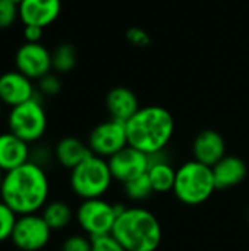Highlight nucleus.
<instances>
[{
    "mask_svg": "<svg viewBox=\"0 0 249 251\" xmlns=\"http://www.w3.org/2000/svg\"><path fill=\"white\" fill-rule=\"evenodd\" d=\"M50 181L45 169L29 160L3 176L0 200L18 216L38 213L48 203Z\"/></svg>",
    "mask_w": 249,
    "mask_h": 251,
    "instance_id": "f257e3e1",
    "label": "nucleus"
},
{
    "mask_svg": "<svg viewBox=\"0 0 249 251\" xmlns=\"http://www.w3.org/2000/svg\"><path fill=\"white\" fill-rule=\"evenodd\" d=\"M125 125L129 146L145 154L166 150L175 134L173 115L156 104L141 107Z\"/></svg>",
    "mask_w": 249,
    "mask_h": 251,
    "instance_id": "f03ea898",
    "label": "nucleus"
},
{
    "mask_svg": "<svg viewBox=\"0 0 249 251\" xmlns=\"http://www.w3.org/2000/svg\"><path fill=\"white\" fill-rule=\"evenodd\" d=\"M112 235L126 251H157L163 240V229L153 212L132 206L119 213Z\"/></svg>",
    "mask_w": 249,
    "mask_h": 251,
    "instance_id": "7ed1b4c3",
    "label": "nucleus"
},
{
    "mask_svg": "<svg viewBox=\"0 0 249 251\" xmlns=\"http://www.w3.org/2000/svg\"><path fill=\"white\" fill-rule=\"evenodd\" d=\"M217 190L213 168L197 160H188L176 169L173 194L186 206H200L211 199Z\"/></svg>",
    "mask_w": 249,
    "mask_h": 251,
    "instance_id": "20e7f679",
    "label": "nucleus"
},
{
    "mask_svg": "<svg viewBox=\"0 0 249 251\" xmlns=\"http://www.w3.org/2000/svg\"><path fill=\"white\" fill-rule=\"evenodd\" d=\"M113 181L114 179L109 162L95 154H91L88 159L73 168L69 176L70 190L81 200L104 197Z\"/></svg>",
    "mask_w": 249,
    "mask_h": 251,
    "instance_id": "39448f33",
    "label": "nucleus"
},
{
    "mask_svg": "<svg viewBox=\"0 0 249 251\" xmlns=\"http://www.w3.org/2000/svg\"><path fill=\"white\" fill-rule=\"evenodd\" d=\"M7 126L12 134L28 144L40 141L47 131V115L40 99L35 96L34 99L12 107L7 116Z\"/></svg>",
    "mask_w": 249,
    "mask_h": 251,
    "instance_id": "423d86ee",
    "label": "nucleus"
},
{
    "mask_svg": "<svg viewBox=\"0 0 249 251\" xmlns=\"http://www.w3.org/2000/svg\"><path fill=\"white\" fill-rule=\"evenodd\" d=\"M117 216V206L103 197L82 200L75 213L79 228L90 238L112 234Z\"/></svg>",
    "mask_w": 249,
    "mask_h": 251,
    "instance_id": "0eeeda50",
    "label": "nucleus"
},
{
    "mask_svg": "<svg viewBox=\"0 0 249 251\" xmlns=\"http://www.w3.org/2000/svg\"><path fill=\"white\" fill-rule=\"evenodd\" d=\"M51 232L41 213L22 215L18 216L10 241L21 251H40L48 244Z\"/></svg>",
    "mask_w": 249,
    "mask_h": 251,
    "instance_id": "6e6552de",
    "label": "nucleus"
},
{
    "mask_svg": "<svg viewBox=\"0 0 249 251\" xmlns=\"http://www.w3.org/2000/svg\"><path fill=\"white\" fill-rule=\"evenodd\" d=\"M87 144L92 154L109 160L112 156L129 146L126 125L114 119L104 121L92 128Z\"/></svg>",
    "mask_w": 249,
    "mask_h": 251,
    "instance_id": "1a4fd4ad",
    "label": "nucleus"
},
{
    "mask_svg": "<svg viewBox=\"0 0 249 251\" xmlns=\"http://www.w3.org/2000/svg\"><path fill=\"white\" fill-rule=\"evenodd\" d=\"M16 71L32 81L51 72V51L41 43H23L15 54Z\"/></svg>",
    "mask_w": 249,
    "mask_h": 251,
    "instance_id": "9d476101",
    "label": "nucleus"
},
{
    "mask_svg": "<svg viewBox=\"0 0 249 251\" xmlns=\"http://www.w3.org/2000/svg\"><path fill=\"white\" fill-rule=\"evenodd\" d=\"M109 166L114 181L125 184L131 179H135L144 174H147L150 162L148 154L142 153L141 150L126 146L119 153L112 156L109 160Z\"/></svg>",
    "mask_w": 249,
    "mask_h": 251,
    "instance_id": "9b49d317",
    "label": "nucleus"
},
{
    "mask_svg": "<svg viewBox=\"0 0 249 251\" xmlns=\"http://www.w3.org/2000/svg\"><path fill=\"white\" fill-rule=\"evenodd\" d=\"M35 97L32 79L19 71H9L0 75V100L10 109Z\"/></svg>",
    "mask_w": 249,
    "mask_h": 251,
    "instance_id": "f8f14e48",
    "label": "nucleus"
},
{
    "mask_svg": "<svg viewBox=\"0 0 249 251\" xmlns=\"http://www.w3.org/2000/svg\"><path fill=\"white\" fill-rule=\"evenodd\" d=\"M194 160L213 168L226 156V140L216 129H204L197 134L192 143Z\"/></svg>",
    "mask_w": 249,
    "mask_h": 251,
    "instance_id": "ddd939ff",
    "label": "nucleus"
},
{
    "mask_svg": "<svg viewBox=\"0 0 249 251\" xmlns=\"http://www.w3.org/2000/svg\"><path fill=\"white\" fill-rule=\"evenodd\" d=\"M19 19L23 25L45 28L60 15V0H22L19 4Z\"/></svg>",
    "mask_w": 249,
    "mask_h": 251,
    "instance_id": "4468645a",
    "label": "nucleus"
},
{
    "mask_svg": "<svg viewBox=\"0 0 249 251\" xmlns=\"http://www.w3.org/2000/svg\"><path fill=\"white\" fill-rule=\"evenodd\" d=\"M31 144L10 131L0 134V169L6 174L31 160Z\"/></svg>",
    "mask_w": 249,
    "mask_h": 251,
    "instance_id": "2eb2a0df",
    "label": "nucleus"
},
{
    "mask_svg": "<svg viewBox=\"0 0 249 251\" xmlns=\"http://www.w3.org/2000/svg\"><path fill=\"white\" fill-rule=\"evenodd\" d=\"M148 171L147 175L150 178V182L153 185L154 193L164 194V193H173L175 181H176V169L170 163V159L167 157L166 150L148 154Z\"/></svg>",
    "mask_w": 249,
    "mask_h": 251,
    "instance_id": "dca6fc26",
    "label": "nucleus"
},
{
    "mask_svg": "<svg viewBox=\"0 0 249 251\" xmlns=\"http://www.w3.org/2000/svg\"><path fill=\"white\" fill-rule=\"evenodd\" d=\"M106 109L110 119L126 124L141 107L136 94L128 87H114L106 96Z\"/></svg>",
    "mask_w": 249,
    "mask_h": 251,
    "instance_id": "f3484780",
    "label": "nucleus"
},
{
    "mask_svg": "<svg viewBox=\"0 0 249 251\" xmlns=\"http://www.w3.org/2000/svg\"><path fill=\"white\" fill-rule=\"evenodd\" d=\"M213 175L217 190H230L245 181L248 166L244 159L233 154H226L213 166Z\"/></svg>",
    "mask_w": 249,
    "mask_h": 251,
    "instance_id": "a211bd4d",
    "label": "nucleus"
},
{
    "mask_svg": "<svg viewBox=\"0 0 249 251\" xmlns=\"http://www.w3.org/2000/svg\"><path fill=\"white\" fill-rule=\"evenodd\" d=\"M91 154L88 144L76 137H65L54 147V159L60 166L69 171L76 168Z\"/></svg>",
    "mask_w": 249,
    "mask_h": 251,
    "instance_id": "6ab92c4d",
    "label": "nucleus"
},
{
    "mask_svg": "<svg viewBox=\"0 0 249 251\" xmlns=\"http://www.w3.org/2000/svg\"><path fill=\"white\" fill-rule=\"evenodd\" d=\"M41 216L44 218L51 231H62L70 225L75 215L72 207L66 201L53 200L43 207Z\"/></svg>",
    "mask_w": 249,
    "mask_h": 251,
    "instance_id": "aec40b11",
    "label": "nucleus"
},
{
    "mask_svg": "<svg viewBox=\"0 0 249 251\" xmlns=\"http://www.w3.org/2000/svg\"><path fill=\"white\" fill-rule=\"evenodd\" d=\"M78 62V53L73 44L62 43L51 51V69L56 74L70 72Z\"/></svg>",
    "mask_w": 249,
    "mask_h": 251,
    "instance_id": "412c9836",
    "label": "nucleus"
},
{
    "mask_svg": "<svg viewBox=\"0 0 249 251\" xmlns=\"http://www.w3.org/2000/svg\"><path fill=\"white\" fill-rule=\"evenodd\" d=\"M123 185V191H125V196L128 200L131 201H135V203H141V201H145L148 200L153 194H154V190H153V185L150 182V178L147 174L135 178V179H131Z\"/></svg>",
    "mask_w": 249,
    "mask_h": 251,
    "instance_id": "4be33fe9",
    "label": "nucleus"
},
{
    "mask_svg": "<svg viewBox=\"0 0 249 251\" xmlns=\"http://www.w3.org/2000/svg\"><path fill=\"white\" fill-rule=\"evenodd\" d=\"M18 221V215L0 200V243L10 240L15 224Z\"/></svg>",
    "mask_w": 249,
    "mask_h": 251,
    "instance_id": "5701e85b",
    "label": "nucleus"
},
{
    "mask_svg": "<svg viewBox=\"0 0 249 251\" xmlns=\"http://www.w3.org/2000/svg\"><path fill=\"white\" fill-rule=\"evenodd\" d=\"M37 87H38V91L41 94L53 97V96H57L62 91V81L57 76V74L50 72V74L44 75L43 78H40L37 81Z\"/></svg>",
    "mask_w": 249,
    "mask_h": 251,
    "instance_id": "b1692460",
    "label": "nucleus"
},
{
    "mask_svg": "<svg viewBox=\"0 0 249 251\" xmlns=\"http://www.w3.org/2000/svg\"><path fill=\"white\" fill-rule=\"evenodd\" d=\"M19 18V6L18 3L9 0H0V28L12 26Z\"/></svg>",
    "mask_w": 249,
    "mask_h": 251,
    "instance_id": "393cba45",
    "label": "nucleus"
},
{
    "mask_svg": "<svg viewBox=\"0 0 249 251\" xmlns=\"http://www.w3.org/2000/svg\"><path fill=\"white\" fill-rule=\"evenodd\" d=\"M60 251H92V243L88 235L75 234L63 241Z\"/></svg>",
    "mask_w": 249,
    "mask_h": 251,
    "instance_id": "a878e982",
    "label": "nucleus"
},
{
    "mask_svg": "<svg viewBox=\"0 0 249 251\" xmlns=\"http://www.w3.org/2000/svg\"><path fill=\"white\" fill-rule=\"evenodd\" d=\"M91 243H92V251H126L112 234L91 238Z\"/></svg>",
    "mask_w": 249,
    "mask_h": 251,
    "instance_id": "bb28decb",
    "label": "nucleus"
},
{
    "mask_svg": "<svg viewBox=\"0 0 249 251\" xmlns=\"http://www.w3.org/2000/svg\"><path fill=\"white\" fill-rule=\"evenodd\" d=\"M126 40L134 46V47H139V49H144V47H148L151 44V37L150 34L139 28V26H131L128 31H126Z\"/></svg>",
    "mask_w": 249,
    "mask_h": 251,
    "instance_id": "cd10ccee",
    "label": "nucleus"
},
{
    "mask_svg": "<svg viewBox=\"0 0 249 251\" xmlns=\"http://www.w3.org/2000/svg\"><path fill=\"white\" fill-rule=\"evenodd\" d=\"M44 28L37 25H23V38L25 43H41Z\"/></svg>",
    "mask_w": 249,
    "mask_h": 251,
    "instance_id": "c85d7f7f",
    "label": "nucleus"
},
{
    "mask_svg": "<svg viewBox=\"0 0 249 251\" xmlns=\"http://www.w3.org/2000/svg\"><path fill=\"white\" fill-rule=\"evenodd\" d=\"M3 176H4V172L0 169V187H1V182H3Z\"/></svg>",
    "mask_w": 249,
    "mask_h": 251,
    "instance_id": "c756f323",
    "label": "nucleus"
},
{
    "mask_svg": "<svg viewBox=\"0 0 249 251\" xmlns=\"http://www.w3.org/2000/svg\"><path fill=\"white\" fill-rule=\"evenodd\" d=\"M1 109H3V103H1V100H0V118H1Z\"/></svg>",
    "mask_w": 249,
    "mask_h": 251,
    "instance_id": "7c9ffc66",
    "label": "nucleus"
},
{
    "mask_svg": "<svg viewBox=\"0 0 249 251\" xmlns=\"http://www.w3.org/2000/svg\"><path fill=\"white\" fill-rule=\"evenodd\" d=\"M9 1H13V3H18V4H19V3H21L22 0H9Z\"/></svg>",
    "mask_w": 249,
    "mask_h": 251,
    "instance_id": "2f4dec72",
    "label": "nucleus"
}]
</instances>
